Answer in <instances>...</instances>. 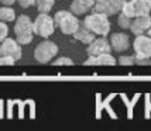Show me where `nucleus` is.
Segmentation results:
<instances>
[{
  "label": "nucleus",
  "mask_w": 151,
  "mask_h": 131,
  "mask_svg": "<svg viewBox=\"0 0 151 131\" xmlns=\"http://www.w3.org/2000/svg\"><path fill=\"white\" fill-rule=\"evenodd\" d=\"M86 28H89L95 35L99 37H106L110 33V21H109V16H106L103 13L99 11H93L91 14H88L82 23Z\"/></svg>",
  "instance_id": "nucleus-1"
},
{
  "label": "nucleus",
  "mask_w": 151,
  "mask_h": 131,
  "mask_svg": "<svg viewBox=\"0 0 151 131\" xmlns=\"http://www.w3.org/2000/svg\"><path fill=\"white\" fill-rule=\"evenodd\" d=\"M17 3H19L23 9H28V7H31L35 4V0H17Z\"/></svg>",
  "instance_id": "nucleus-23"
},
{
  "label": "nucleus",
  "mask_w": 151,
  "mask_h": 131,
  "mask_svg": "<svg viewBox=\"0 0 151 131\" xmlns=\"http://www.w3.org/2000/svg\"><path fill=\"white\" fill-rule=\"evenodd\" d=\"M16 1H17V0H0V3H3V4H6V6H13Z\"/></svg>",
  "instance_id": "nucleus-24"
},
{
  "label": "nucleus",
  "mask_w": 151,
  "mask_h": 131,
  "mask_svg": "<svg viewBox=\"0 0 151 131\" xmlns=\"http://www.w3.org/2000/svg\"><path fill=\"white\" fill-rule=\"evenodd\" d=\"M151 27V16H140V17H134L132 20V26H130V31L134 35H140V34H145Z\"/></svg>",
  "instance_id": "nucleus-13"
},
{
  "label": "nucleus",
  "mask_w": 151,
  "mask_h": 131,
  "mask_svg": "<svg viewBox=\"0 0 151 131\" xmlns=\"http://www.w3.org/2000/svg\"><path fill=\"white\" fill-rule=\"evenodd\" d=\"M133 49L136 55V64L138 65H147L151 59V37L147 34L136 35L133 42Z\"/></svg>",
  "instance_id": "nucleus-4"
},
{
  "label": "nucleus",
  "mask_w": 151,
  "mask_h": 131,
  "mask_svg": "<svg viewBox=\"0 0 151 131\" xmlns=\"http://www.w3.org/2000/svg\"><path fill=\"white\" fill-rule=\"evenodd\" d=\"M150 64H151V59H150Z\"/></svg>",
  "instance_id": "nucleus-26"
},
{
  "label": "nucleus",
  "mask_w": 151,
  "mask_h": 131,
  "mask_svg": "<svg viewBox=\"0 0 151 131\" xmlns=\"http://www.w3.org/2000/svg\"><path fill=\"white\" fill-rule=\"evenodd\" d=\"M54 21H55V27H58L61 33L65 35H73L75 31L79 28L81 21H79L78 16L73 14L71 10H59L54 16Z\"/></svg>",
  "instance_id": "nucleus-2"
},
{
  "label": "nucleus",
  "mask_w": 151,
  "mask_h": 131,
  "mask_svg": "<svg viewBox=\"0 0 151 131\" xmlns=\"http://www.w3.org/2000/svg\"><path fill=\"white\" fill-rule=\"evenodd\" d=\"M16 11L12 6H4L0 7V21H4V23H12L16 21Z\"/></svg>",
  "instance_id": "nucleus-16"
},
{
  "label": "nucleus",
  "mask_w": 151,
  "mask_h": 131,
  "mask_svg": "<svg viewBox=\"0 0 151 131\" xmlns=\"http://www.w3.org/2000/svg\"><path fill=\"white\" fill-rule=\"evenodd\" d=\"M14 34L16 39L21 45H28L31 44L34 37V28H33V20L27 14H21L16 19L14 23Z\"/></svg>",
  "instance_id": "nucleus-3"
},
{
  "label": "nucleus",
  "mask_w": 151,
  "mask_h": 131,
  "mask_svg": "<svg viewBox=\"0 0 151 131\" xmlns=\"http://www.w3.org/2000/svg\"><path fill=\"white\" fill-rule=\"evenodd\" d=\"M72 37L75 39H78L79 42L86 44V45H88V44H91L93 39L96 38V35H95V34H93L89 28H86L83 24H81V26H79V28L75 31V34H73Z\"/></svg>",
  "instance_id": "nucleus-15"
},
{
  "label": "nucleus",
  "mask_w": 151,
  "mask_h": 131,
  "mask_svg": "<svg viewBox=\"0 0 151 131\" xmlns=\"http://www.w3.org/2000/svg\"><path fill=\"white\" fill-rule=\"evenodd\" d=\"M122 11L132 19L148 16L151 13V0H127Z\"/></svg>",
  "instance_id": "nucleus-7"
},
{
  "label": "nucleus",
  "mask_w": 151,
  "mask_h": 131,
  "mask_svg": "<svg viewBox=\"0 0 151 131\" xmlns=\"http://www.w3.org/2000/svg\"><path fill=\"white\" fill-rule=\"evenodd\" d=\"M127 0H95L93 11H99L106 16H114L122 11Z\"/></svg>",
  "instance_id": "nucleus-8"
},
{
  "label": "nucleus",
  "mask_w": 151,
  "mask_h": 131,
  "mask_svg": "<svg viewBox=\"0 0 151 131\" xmlns=\"http://www.w3.org/2000/svg\"><path fill=\"white\" fill-rule=\"evenodd\" d=\"M83 64L92 66H113L117 64V59L113 57L112 52H105L99 55H89Z\"/></svg>",
  "instance_id": "nucleus-11"
},
{
  "label": "nucleus",
  "mask_w": 151,
  "mask_h": 131,
  "mask_svg": "<svg viewBox=\"0 0 151 131\" xmlns=\"http://www.w3.org/2000/svg\"><path fill=\"white\" fill-rule=\"evenodd\" d=\"M132 17H129L127 14H124L123 11H120L117 16V24L120 28L123 30H130V26H132Z\"/></svg>",
  "instance_id": "nucleus-18"
},
{
  "label": "nucleus",
  "mask_w": 151,
  "mask_h": 131,
  "mask_svg": "<svg viewBox=\"0 0 151 131\" xmlns=\"http://www.w3.org/2000/svg\"><path fill=\"white\" fill-rule=\"evenodd\" d=\"M110 45L112 49L116 52H124L130 48V38L126 33H114L110 37Z\"/></svg>",
  "instance_id": "nucleus-12"
},
{
  "label": "nucleus",
  "mask_w": 151,
  "mask_h": 131,
  "mask_svg": "<svg viewBox=\"0 0 151 131\" xmlns=\"http://www.w3.org/2000/svg\"><path fill=\"white\" fill-rule=\"evenodd\" d=\"M105 52H112V45L110 41L106 37H99L95 38L86 47V54L89 55H99V54H105Z\"/></svg>",
  "instance_id": "nucleus-10"
},
{
  "label": "nucleus",
  "mask_w": 151,
  "mask_h": 131,
  "mask_svg": "<svg viewBox=\"0 0 151 131\" xmlns=\"http://www.w3.org/2000/svg\"><path fill=\"white\" fill-rule=\"evenodd\" d=\"M59 52L58 45L51 39H44L40 44H37L34 49V59L38 64H50Z\"/></svg>",
  "instance_id": "nucleus-5"
},
{
  "label": "nucleus",
  "mask_w": 151,
  "mask_h": 131,
  "mask_svg": "<svg viewBox=\"0 0 151 131\" xmlns=\"http://www.w3.org/2000/svg\"><path fill=\"white\" fill-rule=\"evenodd\" d=\"M93 6H95V0H72L69 10L76 16H83L93 10Z\"/></svg>",
  "instance_id": "nucleus-14"
},
{
  "label": "nucleus",
  "mask_w": 151,
  "mask_h": 131,
  "mask_svg": "<svg viewBox=\"0 0 151 131\" xmlns=\"http://www.w3.org/2000/svg\"><path fill=\"white\" fill-rule=\"evenodd\" d=\"M52 65L55 66H62V65H73V61L71 58H68V57H59V58H57L55 61L52 62Z\"/></svg>",
  "instance_id": "nucleus-20"
},
{
  "label": "nucleus",
  "mask_w": 151,
  "mask_h": 131,
  "mask_svg": "<svg viewBox=\"0 0 151 131\" xmlns=\"http://www.w3.org/2000/svg\"><path fill=\"white\" fill-rule=\"evenodd\" d=\"M57 0H35V7L40 13H50Z\"/></svg>",
  "instance_id": "nucleus-17"
},
{
  "label": "nucleus",
  "mask_w": 151,
  "mask_h": 131,
  "mask_svg": "<svg viewBox=\"0 0 151 131\" xmlns=\"http://www.w3.org/2000/svg\"><path fill=\"white\" fill-rule=\"evenodd\" d=\"M33 28H34V34L41 37V38L51 37L54 31H55L54 17H51L50 13H40L33 21Z\"/></svg>",
  "instance_id": "nucleus-6"
},
{
  "label": "nucleus",
  "mask_w": 151,
  "mask_h": 131,
  "mask_svg": "<svg viewBox=\"0 0 151 131\" xmlns=\"http://www.w3.org/2000/svg\"><path fill=\"white\" fill-rule=\"evenodd\" d=\"M145 34H147V35H150V37H151V27H150V30H148V31H147Z\"/></svg>",
  "instance_id": "nucleus-25"
},
{
  "label": "nucleus",
  "mask_w": 151,
  "mask_h": 131,
  "mask_svg": "<svg viewBox=\"0 0 151 131\" xmlns=\"http://www.w3.org/2000/svg\"><path fill=\"white\" fill-rule=\"evenodd\" d=\"M0 55H9V57H13L16 61L21 59L23 57V48L17 39L9 38L3 39L0 42Z\"/></svg>",
  "instance_id": "nucleus-9"
},
{
  "label": "nucleus",
  "mask_w": 151,
  "mask_h": 131,
  "mask_svg": "<svg viewBox=\"0 0 151 131\" xmlns=\"http://www.w3.org/2000/svg\"><path fill=\"white\" fill-rule=\"evenodd\" d=\"M7 35H9V27H7V23L0 21V42H1L3 39H6Z\"/></svg>",
  "instance_id": "nucleus-22"
},
{
  "label": "nucleus",
  "mask_w": 151,
  "mask_h": 131,
  "mask_svg": "<svg viewBox=\"0 0 151 131\" xmlns=\"http://www.w3.org/2000/svg\"><path fill=\"white\" fill-rule=\"evenodd\" d=\"M117 62L122 66H132L136 64V55H120Z\"/></svg>",
  "instance_id": "nucleus-19"
},
{
  "label": "nucleus",
  "mask_w": 151,
  "mask_h": 131,
  "mask_svg": "<svg viewBox=\"0 0 151 131\" xmlns=\"http://www.w3.org/2000/svg\"><path fill=\"white\" fill-rule=\"evenodd\" d=\"M14 64H16V59L13 57L0 55V66H9V65H14Z\"/></svg>",
  "instance_id": "nucleus-21"
}]
</instances>
